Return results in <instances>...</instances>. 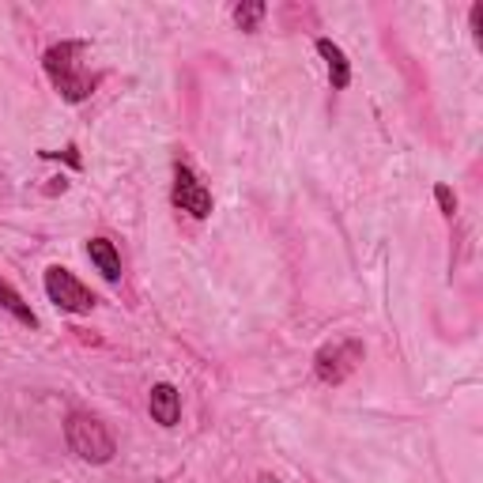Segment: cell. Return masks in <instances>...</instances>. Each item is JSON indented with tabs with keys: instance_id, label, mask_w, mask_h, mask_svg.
<instances>
[{
	"instance_id": "obj_8",
	"label": "cell",
	"mask_w": 483,
	"mask_h": 483,
	"mask_svg": "<svg viewBox=\"0 0 483 483\" xmlns=\"http://www.w3.org/2000/svg\"><path fill=\"white\" fill-rule=\"evenodd\" d=\"M87 257L95 261V268L103 272L110 284H117L121 279V257H117V249H114V242H106V238H91L87 242Z\"/></svg>"
},
{
	"instance_id": "obj_11",
	"label": "cell",
	"mask_w": 483,
	"mask_h": 483,
	"mask_svg": "<svg viewBox=\"0 0 483 483\" xmlns=\"http://www.w3.org/2000/svg\"><path fill=\"white\" fill-rule=\"evenodd\" d=\"M435 200H438V208H442V216H446V219H453V216H457V196H453V189H449V186H435Z\"/></svg>"
},
{
	"instance_id": "obj_1",
	"label": "cell",
	"mask_w": 483,
	"mask_h": 483,
	"mask_svg": "<svg viewBox=\"0 0 483 483\" xmlns=\"http://www.w3.org/2000/svg\"><path fill=\"white\" fill-rule=\"evenodd\" d=\"M87 54H91L87 42H57L45 49L42 57L45 75L65 103H87L98 87V72L87 68Z\"/></svg>"
},
{
	"instance_id": "obj_9",
	"label": "cell",
	"mask_w": 483,
	"mask_h": 483,
	"mask_svg": "<svg viewBox=\"0 0 483 483\" xmlns=\"http://www.w3.org/2000/svg\"><path fill=\"white\" fill-rule=\"evenodd\" d=\"M0 310H8L19 325H27V328H38V317H35V310L27 307V302L19 298V291L8 284V279H0Z\"/></svg>"
},
{
	"instance_id": "obj_6",
	"label": "cell",
	"mask_w": 483,
	"mask_h": 483,
	"mask_svg": "<svg viewBox=\"0 0 483 483\" xmlns=\"http://www.w3.org/2000/svg\"><path fill=\"white\" fill-rule=\"evenodd\" d=\"M147 412L159 427H177V419H182V393H177L170 381H159V386H151V393H147Z\"/></svg>"
},
{
	"instance_id": "obj_7",
	"label": "cell",
	"mask_w": 483,
	"mask_h": 483,
	"mask_svg": "<svg viewBox=\"0 0 483 483\" xmlns=\"http://www.w3.org/2000/svg\"><path fill=\"white\" fill-rule=\"evenodd\" d=\"M317 54L328 65V80H333V87L344 91L351 84V61H347V54H344V49L333 38H317Z\"/></svg>"
},
{
	"instance_id": "obj_4",
	"label": "cell",
	"mask_w": 483,
	"mask_h": 483,
	"mask_svg": "<svg viewBox=\"0 0 483 483\" xmlns=\"http://www.w3.org/2000/svg\"><path fill=\"white\" fill-rule=\"evenodd\" d=\"M45 295H49V302H54L57 310H65V314H91V310L98 307V298H95L68 268H61V265H54V268L45 272Z\"/></svg>"
},
{
	"instance_id": "obj_12",
	"label": "cell",
	"mask_w": 483,
	"mask_h": 483,
	"mask_svg": "<svg viewBox=\"0 0 483 483\" xmlns=\"http://www.w3.org/2000/svg\"><path fill=\"white\" fill-rule=\"evenodd\" d=\"M472 31H476V38H483V5L472 8Z\"/></svg>"
},
{
	"instance_id": "obj_13",
	"label": "cell",
	"mask_w": 483,
	"mask_h": 483,
	"mask_svg": "<svg viewBox=\"0 0 483 483\" xmlns=\"http://www.w3.org/2000/svg\"><path fill=\"white\" fill-rule=\"evenodd\" d=\"M272 483H276V479H272Z\"/></svg>"
},
{
	"instance_id": "obj_5",
	"label": "cell",
	"mask_w": 483,
	"mask_h": 483,
	"mask_svg": "<svg viewBox=\"0 0 483 483\" xmlns=\"http://www.w3.org/2000/svg\"><path fill=\"white\" fill-rule=\"evenodd\" d=\"M174 205L182 212H189L193 219H208L212 216V193L186 163L174 166Z\"/></svg>"
},
{
	"instance_id": "obj_2",
	"label": "cell",
	"mask_w": 483,
	"mask_h": 483,
	"mask_svg": "<svg viewBox=\"0 0 483 483\" xmlns=\"http://www.w3.org/2000/svg\"><path fill=\"white\" fill-rule=\"evenodd\" d=\"M65 438H68V449L87 465H110L114 453H117L110 427L103 419L87 416V412H72L65 419Z\"/></svg>"
},
{
	"instance_id": "obj_10",
	"label": "cell",
	"mask_w": 483,
	"mask_h": 483,
	"mask_svg": "<svg viewBox=\"0 0 483 483\" xmlns=\"http://www.w3.org/2000/svg\"><path fill=\"white\" fill-rule=\"evenodd\" d=\"M265 12H268V8L261 5V0H242V5H235V12H231V15H235V23H238L242 31H249V35H253V31L261 27Z\"/></svg>"
},
{
	"instance_id": "obj_3",
	"label": "cell",
	"mask_w": 483,
	"mask_h": 483,
	"mask_svg": "<svg viewBox=\"0 0 483 483\" xmlns=\"http://www.w3.org/2000/svg\"><path fill=\"white\" fill-rule=\"evenodd\" d=\"M363 363V344L359 340H333L314 355V374L325 386H340Z\"/></svg>"
}]
</instances>
